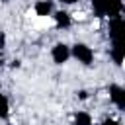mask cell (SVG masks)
Listing matches in <instances>:
<instances>
[{
  "mask_svg": "<svg viewBox=\"0 0 125 125\" xmlns=\"http://www.w3.org/2000/svg\"><path fill=\"white\" fill-rule=\"evenodd\" d=\"M123 10V2L121 0H105V16L111 18H119Z\"/></svg>",
  "mask_w": 125,
  "mask_h": 125,
  "instance_id": "cell-5",
  "label": "cell"
},
{
  "mask_svg": "<svg viewBox=\"0 0 125 125\" xmlns=\"http://www.w3.org/2000/svg\"><path fill=\"white\" fill-rule=\"evenodd\" d=\"M123 53H125V47H111V59L115 64L123 62Z\"/></svg>",
  "mask_w": 125,
  "mask_h": 125,
  "instance_id": "cell-10",
  "label": "cell"
},
{
  "mask_svg": "<svg viewBox=\"0 0 125 125\" xmlns=\"http://www.w3.org/2000/svg\"><path fill=\"white\" fill-rule=\"evenodd\" d=\"M62 4H74V2H78V0H61Z\"/></svg>",
  "mask_w": 125,
  "mask_h": 125,
  "instance_id": "cell-14",
  "label": "cell"
},
{
  "mask_svg": "<svg viewBox=\"0 0 125 125\" xmlns=\"http://www.w3.org/2000/svg\"><path fill=\"white\" fill-rule=\"evenodd\" d=\"M4 43H6V37H4V33H0V49L4 47Z\"/></svg>",
  "mask_w": 125,
  "mask_h": 125,
  "instance_id": "cell-13",
  "label": "cell"
},
{
  "mask_svg": "<svg viewBox=\"0 0 125 125\" xmlns=\"http://www.w3.org/2000/svg\"><path fill=\"white\" fill-rule=\"evenodd\" d=\"M8 109H10V105H8V98H6L4 94H0V119H4V117L8 115Z\"/></svg>",
  "mask_w": 125,
  "mask_h": 125,
  "instance_id": "cell-11",
  "label": "cell"
},
{
  "mask_svg": "<svg viewBox=\"0 0 125 125\" xmlns=\"http://www.w3.org/2000/svg\"><path fill=\"white\" fill-rule=\"evenodd\" d=\"M74 125H92V117L86 111H78L74 115Z\"/></svg>",
  "mask_w": 125,
  "mask_h": 125,
  "instance_id": "cell-8",
  "label": "cell"
},
{
  "mask_svg": "<svg viewBox=\"0 0 125 125\" xmlns=\"http://www.w3.org/2000/svg\"><path fill=\"white\" fill-rule=\"evenodd\" d=\"M125 29V23L119 18H111L109 20V37H111V47H123V31Z\"/></svg>",
  "mask_w": 125,
  "mask_h": 125,
  "instance_id": "cell-1",
  "label": "cell"
},
{
  "mask_svg": "<svg viewBox=\"0 0 125 125\" xmlns=\"http://www.w3.org/2000/svg\"><path fill=\"white\" fill-rule=\"evenodd\" d=\"M55 23H57V27H68L70 25V16L66 14V12H55Z\"/></svg>",
  "mask_w": 125,
  "mask_h": 125,
  "instance_id": "cell-7",
  "label": "cell"
},
{
  "mask_svg": "<svg viewBox=\"0 0 125 125\" xmlns=\"http://www.w3.org/2000/svg\"><path fill=\"white\" fill-rule=\"evenodd\" d=\"M92 8H94V14L98 18L105 16V0H92Z\"/></svg>",
  "mask_w": 125,
  "mask_h": 125,
  "instance_id": "cell-9",
  "label": "cell"
},
{
  "mask_svg": "<svg viewBox=\"0 0 125 125\" xmlns=\"http://www.w3.org/2000/svg\"><path fill=\"white\" fill-rule=\"evenodd\" d=\"M109 98H111V102H113L119 109L125 107V90H123L121 86H117V84L109 86Z\"/></svg>",
  "mask_w": 125,
  "mask_h": 125,
  "instance_id": "cell-4",
  "label": "cell"
},
{
  "mask_svg": "<svg viewBox=\"0 0 125 125\" xmlns=\"http://www.w3.org/2000/svg\"><path fill=\"white\" fill-rule=\"evenodd\" d=\"M51 57H53V61H55L57 64H62V62H66V61H68V57H70V47H68V45H64V43H59V45H55V47H53Z\"/></svg>",
  "mask_w": 125,
  "mask_h": 125,
  "instance_id": "cell-3",
  "label": "cell"
},
{
  "mask_svg": "<svg viewBox=\"0 0 125 125\" xmlns=\"http://www.w3.org/2000/svg\"><path fill=\"white\" fill-rule=\"evenodd\" d=\"M53 12V2L51 0H39L35 4V14L37 16H49Z\"/></svg>",
  "mask_w": 125,
  "mask_h": 125,
  "instance_id": "cell-6",
  "label": "cell"
},
{
  "mask_svg": "<svg viewBox=\"0 0 125 125\" xmlns=\"http://www.w3.org/2000/svg\"><path fill=\"white\" fill-rule=\"evenodd\" d=\"M104 125H119V123H117L115 119H105V121H104Z\"/></svg>",
  "mask_w": 125,
  "mask_h": 125,
  "instance_id": "cell-12",
  "label": "cell"
},
{
  "mask_svg": "<svg viewBox=\"0 0 125 125\" xmlns=\"http://www.w3.org/2000/svg\"><path fill=\"white\" fill-rule=\"evenodd\" d=\"M70 55H72L78 62H82V64H90V62L94 61V51H92L88 45H84V43H76V45L72 47Z\"/></svg>",
  "mask_w": 125,
  "mask_h": 125,
  "instance_id": "cell-2",
  "label": "cell"
}]
</instances>
